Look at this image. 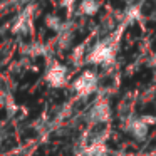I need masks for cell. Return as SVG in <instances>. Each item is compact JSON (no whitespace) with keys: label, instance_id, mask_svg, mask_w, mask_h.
Returning <instances> with one entry per match:
<instances>
[{"label":"cell","instance_id":"6","mask_svg":"<svg viewBox=\"0 0 156 156\" xmlns=\"http://www.w3.org/2000/svg\"><path fill=\"white\" fill-rule=\"evenodd\" d=\"M77 10L84 17H94L101 10V0H81Z\"/></svg>","mask_w":156,"mask_h":156},{"label":"cell","instance_id":"4","mask_svg":"<svg viewBox=\"0 0 156 156\" xmlns=\"http://www.w3.org/2000/svg\"><path fill=\"white\" fill-rule=\"evenodd\" d=\"M111 118H112V108L108 99H98L86 111V121H87L89 126H94V128L108 124L111 121Z\"/></svg>","mask_w":156,"mask_h":156},{"label":"cell","instance_id":"7","mask_svg":"<svg viewBox=\"0 0 156 156\" xmlns=\"http://www.w3.org/2000/svg\"><path fill=\"white\" fill-rule=\"evenodd\" d=\"M77 0H62V5H66V7H71V5H74Z\"/></svg>","mask_w":156,"mask_h":156},{"label":"cell","instance_id":"3","mask_svg":"<svg viewBox=\"0 0 156 156\" xmlns=\"http://www.w3.org/2000/svg\"><path fill=\"white\" fill-rule=\"evenodd\" d=\"M156 121V118L149 116H131L126 121H122V131L136 143H144L149 136L151 124Z\"/></svg>","mask_w":156,"mask_h":156},{"label":"cell","instance_id":"5","mask_svg":"<svg viewBox=\"0 0 156 156\" xmlns=\"http://www.w3.org/2000/svg\"><path fill=\"white\" fill-rule=\"evenodd\" d=\"M44 79L47 82L49 87L52 89H62L69 84V69L67 66L61 64V62L54 61L47 66L45 69V74H44Z\"/></svg>","mask_w":156,"mask_h":156},{"label":"cell","instance_id":"2","mask_svg":"<svg viewBox=\"0 0 156 156\" xmlns=\"http://www.w3.org/2000/svg\"><path fill=\"white\" fill-rule=\"evenodd\" d=\"M99 84H101V81H99L98 72L92 71V69H86V71H82L79 76L74 77V81L71 82V89L77 98L86 99L98 92Z\"/></svg>","mask_w":156,"mask_h":156},{"label":"cell","instance_id":"1","mask_svg":"<svg viewBox=\"0 0 156 156\" xmlns=\"http://www.w3.org/2000/svg\"><path fill=\"white\" fill-rule=\"evenodd\" d=\"M118 39L119 34H111L104 39H99L86 52V62L91 66H101V67L111 66L118 54Z\"/></svg>","mask_w":156,"mask_h":156}]
</instances>
